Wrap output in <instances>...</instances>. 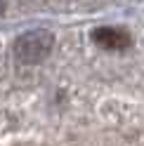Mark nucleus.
<instances>
[{"label": "nucleus", "instance_id": "f257e3e1", "mask_svg": "<svg viewBox=\"0 0 144 146\" xmlns=\"http://www.w3.org/2000/svg\"><path fill=\"white\" fill-rule=\"evenodd\" d=\"M52 42H55V35L45 29H35L29 31L17 38L14 42V54L19 57L24 64H38L50 54Z\"/></svg>", "mask_w": 144, "mask_h": 146}, {"label": "nucleus", "instance_id": "f03ea898", "mask_svg": "<svg viewBox=\"0 0 144 146\" xmlns=\"http://www.w3.org/2000/svg\"><path fill=\"white\" fill-rule=\"evenodd\" d=\"M92 40L104 50H125L132 42L130 33L123 29H116V26H99V29H95Z\"/></svg>", "mask_w": 144, "mask_h": 146}]
</instances>
